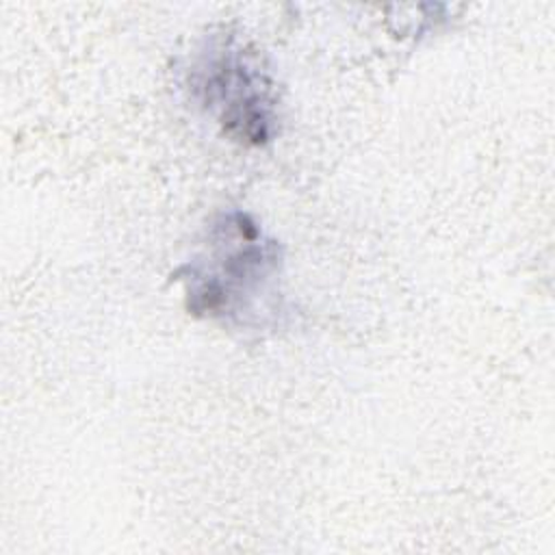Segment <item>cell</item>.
<instances>
[{"label": "cell", "instance_id": "7a4b0ae2", "mask_svg": "<svg viewBox=\"0 0 555 555\" xmlns=\"http://www.w3.org/2000/svg\"><path fill=\"white\" fill-rule=\"evenodd\" d=\"M191 91L236 139L262 143L271 137V82L243 50L223 46L202 56L191 72Z\"/></svg>", "mask_w": 555, "mask_h": 555}, {"label": "cell", "instance_id": "6da1fadb", "mask_svg": "<svg viewBox=\"0 0 555 555\" xmlns=\"http://www.w3.org/2000/svg\"><path fill=\"white\" fill-rule=\"evenodd\" d=\"M278 264V245L260 241L254 223L236 215V223L225 225L223 251H217L208 264L184 267L191 312L238 319L245 325L254 314V304L275 278Z\"/></svg>", "mask_w": 555, "mask_h": 555}]
</instances>
